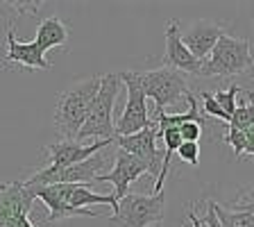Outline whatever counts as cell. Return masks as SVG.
I'll return each mask as SVG.
<instances>
[{
  "label": "cell",
  "instance_id": "cell-1",
  "mask_svg": "<svg viewBox=\"0 0 254 227\" xmlns=\"http://www.w3.org/2000/svg\"><path fill=\"white\" fill-rule=\"evenodd\" d=\"M27 186V184H25ZM34 200H41L48 209V223L64 221L70 216H102L100 212L86 209L93 205H109L116 212V198L102 196L89 184H48V186H27Z\"/></svg>",
  "mask_w": 254,
  "mask_h": 227
},
{
  "label": "cell",
  "instance_id": "cell-2",
  "mask_svg": "<svg viewBox=\"0 0 254 227\" xmlns=\"http://www.w3.org/2000/svg\"><path fill=\"white\" fill-rule=\"evenodd\" d=\"M100 89V77H91L84 79L79 84L70 86L68 91H64L57 98V105H55V130L64 137V141H75L84 125L86 116H89V109L95 100V93Z\"/></svg>",
  "mask_w": 254,
  "mask_h": 227
},
{
  "label": "cell",
  "instance_id": "cell-3",
  "mask_svg": "<svg viewBox=\"0 0 254 227\" xmlns=\"http://www.w3.org/2000/svg\"><path fill=\"white\" fill-rule=\"evenodd\" d=\"M121 75L109 73L100 77V89L95 93V100L89 109L84 125L79 130L75 141H114L116 139V125H114V105H116L118 91H121Z\"/></svg>",
  "mask_w": 254,
  "mask_h": 227
},
{
  "label": "cell",
  "instance_id": "cell-4",
  "mask_svg": "<svg viewBox=\"0 0 254 227\" xmlns=\"http://www.w3.org/2000/svg\"><path fill=\"white\" fill-rule=\"evenodd\" d=\"M252 66L254 57L248 39L222 34L209 57L202 59L200 77H238L250 73Z\"/></svg>",
  "mask_w": 254,
  "mask_h": 227
},
{
  "label": "cell",
  "instance_id": "cell-5",
  "mask_svg": "<svg viewBox=\"0 0 254 227\" xmlns=\"http://www.w3.org/2000/svg\"><path fill=\"white\" fill-rule=\"evenodd\" d=\"M136 77L145 98L154 100V105H157L154 116L164 114L166 107H175L180 102L182 95L186 98V93H189V82H186L184 73L168 69V66L145 71V73H136Z\"/></svg>",
  "mask_w": 254,
  "mask_h": 227
},
{
  "label": "cell",
  "instance_id": "cell-6",
  "mask_svg": "<svg viewBox=\"0 0 254 227\" xmlns=\"http://www.w3.org/2000/svg\"><path fill=\"white\" fill-rule=\"evenodd\" d=\"M166 196L164 191H157L152 196H138L127 193L118 200L114 216L109 218L111 227H148L154 223H161L164 218Z\"/></svg>",
  "mask_w": 254,
  "mask_h": 227
},
{
  "label": "cell",
  "instance_id": "cell-7",
  "mask_svg": "<svg viewBox=\"0 0 254 227\" xmlns=\"http://www.w3.org/2000/svg\"><path fill=\"white\" fill-rule=\"evenodd\" d=\"M118 75H121V82L127 89V105L123 109L121 118L114 125H116V137H129V134H136L141 132L143 127L150 125L148 98L141 91L136 71H125V73H118Z\"/></svg>",
  "mask_w": 254,
  "mask_h": 227
},
{
  "label": "cell",
  "instance_id": "cell-8",
  "mask_svg": "<svg viewBox=\"0 0 254 227\" xmlns=\"http://www.w3.org/2000/svg\"><path fill=\"white\" fill-rule=\"evenodd\" d=\"M109 168V154L105 150L95 152L93 157L73 164L70 168H64L55 175H46V173H34L32 177H27L25 184L27 186H48V184H91L102 175V170Z\"/></svg>",
  "mask_w": 254,
  "mask_h": 227
},
{
  "label": "cell",
  "instance_id": "cell-9",
  "mask_svg": "<svg viewBox=\"0 0 254 227\" xmlns=\"http://www.w3.org/2000/svg\"><path fill=\"white\" fill-rule=\"evenodd\" d=\"M114 143H118V148L129 152L132 157H136L148 175L152 177H159V170H161V159H164V152L157 150V125L150 121L148 127H143L141 132L129 134V137H116Z\"/></svg>",
  "mask_w": 254,
  "mask_h": 227
},
{
  "label": "cell",
  "instance_id": "cell-10",
  "mask_svg": "<svg viewBox=\"0 0 254 227\" xmlns=\"http://www.w3.org/2000/svg\"><path fill=\"white\" fill-rule=\"evenodd\" d=\"M114 141H93V143H79V141H57L53 146H46L43 152L46 157L50 159V166L43 168L41 173L46 175H55L64 168H70L73 164H79V161H84V159L93 157L95 152H100V150L109 148Z\"/></svg>",
  "mask_w": 254,
  "mask_h": 227
},
{
  "label": "cell",
  "instance_id": "cell-11",
  "mask_svg": "<svg viewBox=\"0 0 254 227\" xmlns=\"http://www.w3.org/2000/svg\"><path fill=\"white\" fill-rule=\"evenodd\" d=\"M30 189L25 182H2L0 184V227H18L32 209Z\"/></svg>",
  "mask_w": 254,
  "mask_h": 227
},
{
  "label": "cell",
  "instance_id": "cell-12",
  "mask_svg": "<svg viewBox=\"0 0 254 227\" xmlns=\"http://www.w3.org/2000/svg\"><path fill=\"white\" fill-rule=\"evenodd\" d=\"M114 157L116 159H114L111 170L102 173L95 182H111L114 189H116L114 191V198H116V202H118L121 198H125L127 193H129V184L136 182L141 175H148V170H145V166H143L136 157H132L129 152H125V150H121V148L114 152Z\"/></svg>",
  "mask_w": 254,
  "mask_h": 227
},
{
  "label": "cell",
  "instance_id": "cell-13",
  "mask_svg": "<svg viewBox=\"0 0 254 227\" xmlns=\"http://www.w3.org/2000/svg\"><path fill=\"white\" fill-rule=\"evenodd\" d=\"M166 55H164V64L168 69H175L180 73H189V75H197L200 77V64L193 55L189 53V48L182 43V27L177 21H170L166 27Z\"/></svg>",
  "mask_w": 254,
  "mask_h": 227
},
{
  "label": "cell",
  "instance_id": "cell-14",
  "mask_svg": "<svg viewBox=\"0 0 254 227\" xmlns=\"http://www.w3.org/2000/svg\"><path fill=\"white\" fill-rule=\"evenodd\" d=\"M5 64H18L21 69L27 71H48L50 64H48L46 55L39 50V46L34 41L30 43H23L16 39L14 34V27H11V18H7V55L2 59Z\"/></svg>",
  "mask_w": 254,
  "mask_h": 227
},
{
  "label": "cell",
  "instance_id": "cell-15",
  "mask_svg": "<svg viewBox=\"0 0 254 227\" xmlns=\"http://www.w3.org/2000/svg\"><path fill=\"white\" fill-rule=\"evenodd\" d=\"M222 34H227V32H225V27H222L220 23L200 21V23H195V25H190L189 30L182 34V43L189 48V53L193 55L197 62H202V59L209 57V53L216 48L218 39H220Z\"/></svg>",
  "mask_w": 254,
  "mask_h": 227
},
{
  "label": "cell",
  "instance_id": "cell-16",
  "mask_svg": "<svg viewBox=\"0 0 254 227\" xmlns=\"http://www.w3.org/2000/svg\"><path fill=\"white\" fill-rule=\"evenodd\" d=\"M66 41H68V25H66L62 18L48 16V18H43V21L39 23L34 43L39 46V50H41L43 55H46V50H50V48H55V46H64Z\"/></svg>",
  "mask_w": 254,
  "mask_h": 227
},
{
  "label": "cell",
  "instance_id": "cell-17",
  "mask_svg": "<svg viewBox=\"0 0 254 227\" xmlns=\"http://www.w3.org/2000/svg\"><path fill=\"white\" fill-rule=\"evenodd\" d=\"M227 125L232 130H248L254 125V91H245V100H238Z\"/></svg>",
  "mask_w": 254,
  "mask_h": 227
},
{
  "label": "cell",
  "instance_id": "cell-18",
  "mask_svg": "<svg viewBox=\"0 0 254 227\" xmlns=\"http://www.w3.org/2000/svg\"><path fill=\"white\" fill-rule=\"evenodd\" d=\"M211 207H213V212H216L220 227H254V218L250 214L236 212V209H225L218 202H211Z\"/></svg>",
  "mask_w": 254,
  "mask_h": 227
},
{
  "label": "cell",
  "instance_id": "cell-19",
  "mask_svg": "<svg viewBox=\"0 0 254 227\" xmlns=\"http://www.w3.org/2000/svg\"><path fill=\"white\" fill-rule=\"evenodd\" d=\"M238 93H241V86H238L236 82H234L227 91H218V93H213L216 102L220 105V109L229 116V121H232V114H234V109H236V105H238Z\"/></svg>",
  "mask_w": 254,
  "mask_h": 227
},
{
  "label": "cell",
  "instance_id": "cell-20",
  "mask_svg": "<svg viewBox=\"0 0 254 227\" xmlns=\"http://www.w3.org/2000/svg\"><path fill=\"white\" fill-rule=\"evenodd\" d=\"M175 152H177V157H180L182 161H186V164H190V166H197V161H200V146H197V143L182 141L180 148L175 150Z\"/></svg>",
  "mask_w": 254,
  "mask_h": 227
},
{
  "label": "cell",
  "instance_id": "cell-21",
  "mask_svg": "<svg viewBox=\"0 0 254 227\" xmlns=\"http://www.w3.org/2000/svg\"><path fill=\"white\" fill-rule=\"evenodd\" d=\"M222 141L232 146L234 154H236L238 159L243 157V150H245V132H243V130H232V127H229L227 134L222 137Z\"/></svg>",
  "mask_w": 254,
  "mask_h": 227
},
{
  "label": "cell",
  "instance_id": "cell-22",
  "mask_svg": "<svg viewBox=\"0 0 254 227\" xmlns=\"http://www.w3.org/2000/svg\"><path fill=\"white\" fill-rule=\"evenodd\" d=\"M202 100H204V111L209 114V116H213V118H218V121H225V123H229V116L225 114V111L220 109V105L216 102V98H213V93H206V91H202Z\"/></svg>",
  "mask_w": 254,
  "mask_h": 227
},
{
  "label": "cell",
  "instance_id": "cell-23",
  "mask_svg": "<svg viewBox=\"0 0 254 227\" xmlns=\"http://www.w3.org/2000/svg\"><path fill=\"white\" fill-rule=\"evenodd\" d=\"M177 130H180L182 141H189V143H197L200 141V137H202V125L200 123H193V121L182 123Z\"/></svg>",
  "mask_w": 254,
  "mask_h": 227
},
{
  "label": "cell",
  "instance_id": "cell-24",
  "mask_svg": "<svg viewBox=\"0 0 254 227\" xmlns=\"http://www.w3.org/2000/svg\"><path fill=\"white\" fill-rule=\"evenodd\" d=\"M234 209H236V212H243V214H250V216L254 218V189L243 191V193L236 198V202H234Z\"/></svg>",
  "mask_w": 254,
  "mask_h": 227
},
{
  "label": "cell",
  "instance_id": "cell-25",
  "mask_svg": "<svg viewBox=\"0 0 254 227\" xmlns=\"http://www.w3.org/2000/svg\"><path fill=\"white\" fill-rule=\"evenodd\" d=\"M204 225L206 227H220V223H218V218H216V212H213V207H211V202H209V209H206Z\"/></svg>",
  "mask_w": 254,
  "mask_h": 227
},
{
  "label": "cell",
  "instance_id": "cell-26",
  "mask_svg": "<svg viewBox=\"0 0 254 227\" xmlns=\"http://www.w3.org/2000/svg\"><path fill=\"white\" fill-rule=\"evenodd\" d=\"M189 221H190V227H206L204 218H200L195 212H189Z\"/></svg>",
  "mask_w": 254,
  "mask_h": 227
}]
</instances>
